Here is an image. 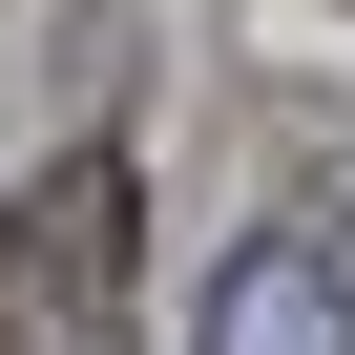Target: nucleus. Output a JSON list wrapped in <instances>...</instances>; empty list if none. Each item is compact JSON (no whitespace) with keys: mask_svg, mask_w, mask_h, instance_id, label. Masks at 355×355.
<instances>
[{"mask_svg":"<svg viewBox=\"0 0 355 355\" xmlns=\"http://www.w3.org/2000/svg\"><path fill=\"white\" fill-rule=\"evenodd\" d=\"M209 355H355V293H334V251H230L209 272Z\"/></svg>","mask_w":355,"mask_h":355,"instance_id":"obj_2","label":"nucleus"},{"mask_svg":"<svg viewBox=\"0 0 355 355\" xmlns=\"http://www.w3.org/2000/svg\"><path fill=\"white\" fill-rule=\"evenodd\" d=\"M0 313H21L42 355H125V167L84 146L63 189L21 209V272H0Z\"/></svg>","mask_w":355,"mask_h":355,"instance_id":"obj_1","label":"nucleus"}]
</instances>
